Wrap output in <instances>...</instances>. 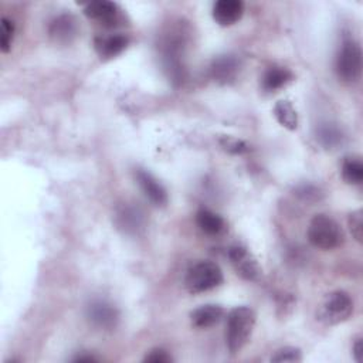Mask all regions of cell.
Segmentation results:
<instances>
[{"label":"cell","mask_w":363,"mask_h":363,"mask_svg":"<svg viewBox=\"0 0 363 363\" xmlns=\"http://www.w3.org/2000/svg\"><path fill=\"white\" fill-rule=\"evenodd\" d=\"M256 326V312L250 307H237L230 311L226 325V343L231 353L243 349Z\"/></svg>","instance_id":"6da1fadb"},{"label":"cell","mask_w":363,"mask_h":363,"mask_svg":"<svg viewBox=\"0 0 363 363\" xmlns=\"http://www.w3.org/2000/svg\"><path fill=\"white\" fill-rule=\"evenodd\" d=\"M308 240L319 250H333L343 243V231L332 217L316 214L309 223Z\"/></svg>","instance_id":"7a4b0ae2"},{"label":"cell","mask_w":363,"mask_h":363,"mask_svg":"<svg viewBox=\"0 0 363 363\" xmlns=\"http://www.w3.org/2000/svg\"><path fill=\"white\" fill-rule=\"evenodd\" d=\"M223 280V271L216 263L200 262L189 269L185 285L190 294H202L217 288Z\"/></svg>","instance_id":"3957f363"},{"label":"cell","mask_w":363,"mask_h":363,"mask_svg":"<svg viewBox=\"0 0 363 363\" xmlns=\"http://www.w3.org/2000/svg\"><path fill=\"white\" fill-rule=\"evenodd\" d=\"M335 70L343 82H355L362 74V49L353 40H345L338 51Z\"/></svg>","instance_id":"277c9868"},{"label":"cell","mask_w":363,"mask_h":363,"mask_svg":"<svg viewBox=\"0 0 363 363\" xmlns=\"http://www.w3.org/2000/svg\"><path fill=\"white\" fill-rule=\"evenodd\" d=\"M353 312V301L345 291L331 293L319 311V319L328 325H336L349 319Z\"/></svg>","instance_id":"5b68a950"},{"label":"cell","mask_w":363,"mask_h":363,"mask_svg":"<svg viewBox=\"0 0 363 363\" xmlns=\"http://www.w3.org/2000/svg\"><path fill=\"white\" fill-rule=\"evenodd\" d=\"M228 259L237 271L240 277H243L245 280L254 281L259 278L262 274V269L256 259L252 256V253L241 246H233L228 250Z\"/></svg>","instance_id":"8992f818"},{"label":"cell","mask_w":363,"mask_h":363,"mask_svg":"<svg viewBox=\"0 0 363 363\" xmlns=\"http://www.w3.org/2000/svg\"><path fill=\"white\" fill-rule=\"evenodd\" d=\"M245 15V4L241 0H219L214 4L211 16L219 26L228 27L238 23Z\"/></svg>","instance_id":"52a82bcc"},{"label":"cell","mask_w":363,"mask_h":363,"mask_svg":"<svg viewBox=\"0 0 363 363\" xmlns=\"http://www.w3.org/2000/svg\"><path fill=\"white\" fill-rule=\"evenodd\" d=\"M87 316L92 325L101 329H113L119 319L116 308L105 301L91 302L87 308Z\"/></svg>","instance_id":"ba28073f"},{"label":"cell","mask_w":363,"mask_h":363,"mask_svg":"<svg viewBox=\"0 0 363 363\" xmlns=\"http://www.w3.org/2000/svg\"><path fill=\"white\" fill-rule=\"evenodd\" d=\"M119 8L112 2H91L84 8V15L94 22L105 27H113L115 23L119 20Z\"/></svg>","instance_id":"9c48e42d"},{"label":"cell","mask_w":363,"mask_h":363,"mask_svg":"<svg viewBox=\"0 0 363 363\" xmlns=\"http://www.w3.org/2000/svg\"><path fill=\"white\" fill-rule=\"evenodd\" d=\"M130 43H131V39L127 35L118 33V35L97 37L94 42V47L101 59L109 60L125 51Z\"/></svg>","instance_id":"30bf717a"},{"label":"cell","mask_w":363,"mask_h":363,"mask_svg":"<svg viewBox=\"0 0 363 363\" xmlns=\"http://www.w3.org/2000/svg\"><path fill=\"white\" fill-rule=\"evenodd\" d=\"M137 180L144 192V195L158 207H164L168 203V192L162 183L149 172L140 169L137 172Z\"/></svg>","instance_id":"8fae6325"},{"label":"cell","mask_w":363,"mask_h":363,"mask_svg":"<svg viewBox=\"0 0 363 363\" xmlns=\"http://www.w3.org/2000/svg\"><path fill=\"white\" fill-rule=\"evenodd\" d=\"M49 33L50 37L56 42V43H61V44H67L71 43L77 35H78V26H77V20L74 19V16L71 15H61L57 16L49 27Z\"/></svg>","instance_id":"7c38bea8"},{"label":"cell","mask_w":363,"mask_h":363,"mask_svg":"<svg viewBox=\"0 0 363 363\" xmlns=\"http://www.w3.org/2000/svg\"><path fill=\"white\" fill-rule=\"evenodd\" d=\"M223 315H224V309L220 305L207 304L195 309L190 314V319L193 326L200 329H207L217 325L223 318Z\"/></svg>","instance_id":"4fadbf2b"},{"label":"cell","mask_w":363,"mask_h":363,"mask_svg":"<svg viewBox=\"0 0 363 363\" xmlns=\"http://www.w3.org/2000/svg\"><path fill=\"white\" fill-rule=\"evenodd\" d=\"M238 66H240L238 60L234 56H220L213 61L210 67L211 77L216 81L227 82L235 77L238 71Z\"/></svg>","instance_id":"5bb4252c"},{"label":"cell","mask_w":363,"mask_h":363,"mask_svg":"<svg viewBox=\"0 0 363 363\" xmlns=\"http://www.w3.org/2000/svg\"><path fill=\"white\" fill-rule=\"evenodd\" d=\"M293 80H294V74L288 68L274 66V67H270L264 73L262 84H263V88L266 91L273 92V91L281 90L283 87H285Z\"/></svg>","instance_id":"9a60e30c"},{"label":"cell","mask_w":363,"mask_h":363,"mask_svg":"<svg viewBox=\"0 0 363 363\" xmlns=\"http://www.w3.org/2000/svg\"><path fill=\"white\" fill-rule=\"evenodd\" d=\"M196 224L204 234L209 235H217L226 227L223 217L209 209H200L196 213Z\"/></svg>","instance_id":"2e32d148"},{"label":"cell","mask_w":363,"mask_h":363,"mask_svg":"<svg viewBox=\"0 0 363 363\" xmlns=\"http://www.w3.org/2000/svg\"><path fill=\"white\" fill-rule=\"evenodd\" d=\"M274 115L284 128L290 131H295L298 128V113L290 101H278L274 106Z\"/></svg>","instance_id":"e0dca14e"},{"label":"cell","mask_w":363,"mask_h":363,"mask_svg":"<svg viewBox=\"0 0 363 363\" xmlns=\"http://www.w3.org/2000/svg\"><path fill=\"white\" fill-rule=\"evenodd\" d=\"M342 178L347 185L359 186L363 182V164L359 158H346L342 164Z\"/></svg>","instance_id":"ac0fdd59"},{"label":"cell","mask_w":363,"mask_h":363,"mask_svg":"<svg viewBox=\"0 0 363 363\" xmlns=\"http://www.w3.org/2000/svg\"><path fill=\"white\" fill-rule=\"evenodd\" d=\"M15 33H16L15 23L8 18H4L2 23H0V49H2L4 53H9V50L12 49Z\"/></svg>","instance_id":"d6986e66"},{"label":"cell","mask_w":363,"mask_h":363,"mask_svg":"<svg viewBox=\"0 0 363 363\" xmlns=\"http://www.w3.org/2000/svg\"><path fill=\"white\" fill-rule=\"evenodd\" d=\"M347 224H349V230H350L353 238L357 241V243H362V240H363V213H362V210L352 211L349 214Z\"/></svg>","instance_id":"ffe728a7"},{"label":"cell","mask_w":363,"mask_h":363,"mask_svg":"<svg viewBox=\"0 0 363 363\" xmlns=\"http://www.w3.org/2000/svg\"><path fill=\"white\" fill-rule=\"evenodd\" d=\"M302 359L301 350L298 347H283L276 352V355L271 357L273 362H300Z\"/></svg>","instance_id":"44dd1931"},{"label":"cell","mask_w":363,"mask_h":363,"mask_svg":"<svg viewBox=\"0 0 363 363\" xmlns=\"http://www.w3.org/2000/svg\"><path fill=\"white\" fill-rule=\"evenodd\" d=\"M220 144L227 152H230L233 155H241V154H245V152L249 151L247 144H245L243 141H240V140H235V138H230V137L221 138Z\"/></svg>","instance_id":"7402d4cb"},{"label":"cell","mask_w":363,"mask_h":363,"mask_svg":"<svg viewBox=\"0 0 363 363\" xmlns=\"http://www.w3.org/2000/svg\"><path fill=\"white\" fill-rule=\"evenodd\" d=\"M319 141L325 145V147H335L336 144H339L340 141V134L333 130V128H329V127H325L319 131V135H318Z\"/></svg>","instance_id":"603a6c76"},{"label":"cell","mask_w":363,"mask_h":363,"mask_svg":"<svg viewBox=\"0 0 363 363\" xmlns=\"http://www.w3.org/2000/svg\"><path fill=\"white\" fill-rule=\"evenodd\" d=\"M145 362H152V363H169L172 362V356L168 353V350L162 349V347H156L152 349L144 359Z\"/></svg>","instance_id":"cb8c5ba5"},{"label":"cell","mask_w":363,"mask_h":363,"mask_svg":"<svg viewBox=\"0 0 363 363\" xmlns=\"http://www.w3.org/2000/svg\"><path fill=\"white\" fill-rule=\"evenodd\" d=\"M353 356L356 359L357 363H362L363 362V342H362V338H357L355 340V345H353Z\"/></svg>","instance_id":"d4e9b609"},{"label":"cell","mask_w":363,"mask_h":363,"mask_svg":"<svg viewBox=\"0 0 363 363\" xmlns=\"http://www.w3.org/2000/svg\"><path fill=\"white\" fill-rule=\"evenodd\" d=\"M95 360L97 357H94L92 355H81L74 359V362H95Z\"/></svg>","instance_id":"484cf974"}]
</instances>
